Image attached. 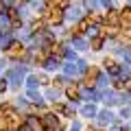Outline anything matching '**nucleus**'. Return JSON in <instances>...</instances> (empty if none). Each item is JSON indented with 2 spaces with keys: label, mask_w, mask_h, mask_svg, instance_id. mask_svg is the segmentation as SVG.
Wrapping results in <instances>:
<instances>
[{
  "label": "nucleus",
  "mask_w": 131,
  "mask_h": 131,
  "mask_svg": "<svg viewBox=\"0 0 131 131\" xmlns=\"http://www.w3.org/2000/svg\"><path fill=\"white\" fill-rule=\"evenodd\" d=\"M5 52H7V57H22L24 55V46L20 42H11L9 46L5 48Z\"/></svg>",
  "instance_id": "1"
},
{
  "label": "nucleus",
  "mask_w": 131,
  "mask_h": 131,
  "mask_svg": "<svg viewBox=\"0 0 131 131\" xmlns=\"http://www.w3.org/2000/svg\"><path fill=\"white\" fill-rule=\"evenodd\" d=\"M24 125V120L18 116V114L9 112V116H7V129H20V127Z\"/></svg>",
  "instance_id": "2"
},
{
  "label": "nucleus",
  "mask_w": 131,
  "mask_h": 131,
  "mask_svg": "<svg viewBox=\"0 0 131 131\" xmlns=\"http://www.w3.org/2000/svg\"><path fill=\"white\" fill-rule=\"evenodd\" d=\"M46 18L50 20L52 24H59L61 20H63V13H61V9H59V7H52L50 11H46Z\"/></svg>",
  "instance_id": "3"
},
{
  "label": "nucleus",
  "mask_w": 131,
  "mask_h": 131,
  "mask_svg": "<svg viewBox=\"0 0 131 131\" xmlns=\"http://www.w3.org/2000/svg\"><path fill=\"white\" fill-rule=\"evenodd\" d=\"M120 22L125 24H131V7H125V9H122V13H120Z\"/></svg>",
  "instance_id": "4"
},
{
  "label": "nucleus",
  "mask_w": 131,
  "mask_h": 131,
  "mask_svg": "<svg viewBox=\"0 0 131 131\" xmlns=\"http://www.w3.org/2000/svg\"><path fill=\"white\" fill-rule=\"evenodd\" d=\"M42 125H44V127H55V125H57V116H52V114H46V116L42 118Z\"/></svg>",
  "instance_id": "5"
},
{
  "label": "nucleus",
  "mask_w": 131,
  "mask_h": 131,
  "mask_svg": "<svg viewBox=\"0 0 131 131\" xmlns=\"http://www.w3.org/2000/svg\"><path fill=\"white\" fill-rule=\"evenodd\" d=\"M105 68H107V72H109V74H118V72H120V66H118V63H114V61H105Z\"/></svg>",
  "instance_id": "6"
},
{
  "label": "nucleus",
  "mask_w": 131,
  "mask_h": 131,
  "mask_svg": "<svg viewBox=\"0 0 131 131\" xmlns=\"http://www.w3.org/2000/svg\"><path fill=\"white\" fill-rule=\"evenodd\" d=\"M66 96L70 98V101H77V98H79V90L70 85V88H66Z\"/></svg>",
  "instance_id": "7"
},
{
  "label": "nucleus",
  "mask_w": 131,
  "mask_h": 131,
  "mask_svg": "<svg viewBox=\"0 0 131 131\" xmlns=\"http://www.w3.org/2000/svg\"><path fill=\"white\" fill-rule=\"evenodd\" d=\"M105 20H107L109 24H116V22H120V15H118L116 11H109V15H107V18H105Z\"/></svg>",
  "instance_id": "8"
},
{
  "label": "nucleus",
  "mask_w": 131,
  "mask_h": 131,
  "mask_svg": "<svg viewBox=\"0 0 131 131\" xmlns=\"http://www.w3.org/2000/svg\"><path fill=\"white\" fill-rule=\"evenodd\" d=\"M94 114H96V109H94L92 105H85V107H83V116H88V118H92Z\"/></svg>",
  "instance_id": "9"
},
{
  "label": "nucleus",
  "mask_w": 131,
  "mask_h": 131,
  "mask_svg": "<svg viewBox=\"0 0 131 131\" xmlns=\"http://www.w3.org/2000/svg\"><path fill=\"white\" fill-rule=\"evenodd\" d=\"M112 120H114V116H112L109 112H103V114H101V122H103V125H107V122H112Z\"/></svg>",
  "instance_id": "10"
},
{
  "label": "nucleus",
  "mask_w": 131,
  "mask_h": 131,
  "mask_svg": "<svg viewBox=\"0 0 131 131\" xmlns=\"http://www.w3.org/2000/svg\"><path fill=\"white\" fill-rule=\"evenodd\" d=\"M57 66H59V61H57V59H48L46 61V68H57Z\"/></svg>",
  "instance_id": "11"
},
{
  "label": "nucleus",
  "mask_w": 131,
  "mask_h": 131,
  "mask_svg": "<svg viewBox=\"0 0 131 131\" xmlns=\"http://www.w3.org/2000/svg\"><path fill=\"white\" fill-rule=\"evenodd\" d=\"M42 26H44L42 22H33V31H35V33H39V31H42Z\"/></svg>",
  "instance_id": "12"
},
{
  "label": "nucleus",
  "mask_w": 131,
  "mask_h": 131,
  "mask_svg": "<svg viewBox=\"0 0 131 131\" xmlns=\"http://www.w3.org/2000/svg\"><path fill=\"white\" fill-rule=\"evenodd\" d=\"M74 46H79V48H85V42H83V39H79V37H77V39H74Z\"/></svg>",
  "instance_id": "13"
},
{
  "label": "nucleus",
  "mask_w": 131,
  "mask_h": 131,
  "mask_svg": "<svg viewBox=\"0 0 131 131\" xmlns=\"http://www.w3.org/2000/svg\"><path fill=\"white\" fill-rule=\"evenodd\" d=\"M92 48H94V50H98V48H101V39H94V42H92Z\"/></svg>",
  "instance_id": "14"
},
{
  "label": "nucleus",
  "mask_w": 131,
  "mask_h": 131,
  "mask_svg": "<svg viewBox=\"0 0 131 131\" xmlns=\"http://www.w3.org/2000/svg\"><path fill=\"white\" fill-rule=\"evenodd\" d=\"M0 129H7V118L0 116Z\"/></svg>",
  "instance_id": "15"
},
{
  "label": "nucleus",
  "mask_w": 131,
  "mask_h": 131,
  "mask_svg": "<svg viewBox=\"0 0 131 131\" xmlns=\"http://www.w3.org/2000/svg\"><path fill=\"white\" fill-rule=\"evenodd\" d=\"M5 88H7V81H0V92H5Z\"/></svg>",
  "instance_id": "16"
},
{
  "label": "nucleus",
  "mask_w": 131,
  "mask_h": 131,
  "mask_svg": "<svg viewBox=\"0 0 131 131\" xmlns=\"http://www.w3.org/2000/svg\"><path fill=\"white\" fill-rule=\"evenodd\" d=\"M2 11H5V2H0V13H2Z\"/></svg>",
  "instance_id": "17"
}]
</instances>
